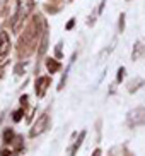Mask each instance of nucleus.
<instances>
[{
    "label": "nucleus",
    "instance_id": "obj_1",
    "mask_svg": "<svg viewBox=\"0 0 145 156\" xmlns=\"http://www.w3.org/2000/svg\"><path fill=\"white\" fill-rule=\"evenodd\" d=\"M32 7H34V0H17V12L14 16L12 21V31L19 33L21 29V24L24 23V19L31 14Z\"/></svg>",
    "mask_w": 145,
    "mask_h": 156
},
{
    "label": "nucleus",
    "instance_id": "obj_2",
    "mask_svg": "<svg viewBox=\"0 0 145 156\" xmlns=\"http://www.w3.org/2000/svg\"><path fill=\"white\" fill-rule=\"evenodd\" d=\"M128 120V125H140L145 122V108H142V106H138V108H133L130 113H128L126 117Z\"/></svg>",
    "mask_w": 145,
    "mask_h": 156
},
{
    "label": "nucleus",
    "instance_id": "obj_3",
    "mask_svg": "<svg viewBox=\"0 0 145 156\" xmlns=\"http://www.w3.org/2000/svg\"><path fill=\"white\" fill-rule=\"evenodd\" d=\"M48 122H50V119H48V113H43L39 119L36 120V124L32 125V129H31V132H29V136H31V137H36V136L43 134L46 129H48Z\"/></svg>",
    "mask_w": 145,
    "mask_h": 156
},
{
    "label": "nucleus",
    "instance_id": "obj_4",
    "mask_svg": "<svg viewBox=\"0 0 145 156\" xmlns=\"http://www.w3.org/2000/svg\"><path fill=\"white\" fill-rule=\"evenodd\" d=\"M10 50V38L5 31L0 33V57H5Z\"/></svg>",
    "mask_w": 145,
    "mask_h": 156
},
{
    "label": "nucleus",
    "instance_id": "obj_5",
    "mask_svg": "<svg viewBox=\"0 0 145 156\" xmlns=\"http://www.w3.org/2000/svg\"><path fill=\"white\" fill-rule=\"evenodd\" d=\"M145 55V46L142 41H137L135 46H133V51H132V60L137 62V60H140L142 57Z\"/></svg>",
    "mask_w": 145,
    "mask_h": 156
},
{
    "label": "nucleus",
    "instance_id": "obj_6",
    "mask_svg": "<svg viewBox=\"0 0 145 156\" xmlns=\"http://www.w3.org/2000/svg\"><path fill=\"white\" fill-rule=\"evenodd\" d=\"M48 83H50V79H48V77H38V81H36V93L39 94V96L45 94Z\"/></svg>",
    "mask_w": 145,
    "mask_h": 156
},
{
    "label": "nucleus",
    "instance_id": "obj_7",
    "mask_svg": "<svg viewBox=\"0 0 145 156\" xmlns=\"http://www.w3.org/2000/svg\"><path fill=\"white\" fill-rule=\"evenodd\" d=\"M46 48H48V33L46 29H43V41H41V48H39V55H45Z\"/></svg>",
    "mask_w": 145,
    "mask_h": 156
},
{
    "label": "nucleus",
    "instance_id": "obj_8",
    "mask_svg": "<svg viewBox=\"0 0 145 156\" xmlns=\"http://www.w3.org/2000/svg\"><path fill=\"white\" fill-rule=\"evenodd\" d=\"M46 67H48V70H50V72L53 74V72H56V70L60 69V64L56 62V60L50 58V60H46Z\"/></svg>",
    "mask_w": 145,
    "mask_h": 156
},
{
    "label": "nucleus",
    "instance_id": "obj_9",
    "mask_svg": "<svg viewBox=\"0 0 145 156\" xmlns=\"http://www.w3.org/2000/svg\"><path fill=\"white\" fill-rule=\"evenodd\" d=\"M84 137H86V132H82V134H80V137H79V141L75 142V146H73V149H72V156L75 154V151H77L79 147H80V144H82V139H84Z\"/></svg>",
    "mask_w": 145,
    "mask_h": 156
},
{
    "label": "nucleus",
    "instance_id": "obj_10",
    "mask_svg": "<svg viewBox=\"0 0 145 156\" xmlns=\"http://www.w3.org/2000/svg\"><path fill=\"white\" fill-rule=\"evenodd\" d=\"M118 28H120V33H123V29H125V14H121V16H120Z\"/></svg>",
    "mask_w": 145,
    "mask_h": 156
},
{
    "label": "nucleus",
    "instance_id": "obj_11",
    "mask_svg": "<svg viewBox=\"0 0 145 156\" xmlns=\"http://www.w3.org/2000/svg\"><path fill=\"white\" fill-rule=\"evenodd\" d=\"M123 72H125V69L121 67V69L118 70V76H116V81H118V83H121V81H123Z\"/></svg>",
    "mask_w": 145,
    "mask_h": 156
},
{
    "label": "nucleus",
    "instance_id": "obj_12",
    "mask_svg": "<svg viewBox=\"0 0 145 156\" xmlns=\"http://www.w3.org/2000/svg\"><path fill=\"white\" fill-rule=\"evenodd\" d=\"M21 115H22V112H15V115H14V120H15V122H19V120H21Z\"/></svg>",
    "mask_w": 145,
    "mask_h": 156
},
{
    "label": "nucleus",
    "instance_id": "obj_13",
    "mask_svg": "<svg viewBox=\"0 0 145 156\" xmlns=\"http://www.w3.org/2000/svg\"><path fill=\"white\" fill-rule=\"evenodd\" d=\"M4 137H5V141H9V139L12 137V132H10V130H7V132H5V136H4Z\"/></svg>",
    "mask_w": 145,
    "mask_h": 156
},
{
    "label": "nucleus",
    "instance_id": "obj_14",
    "mask_svg": "<svg viewBox=\"0 0 145 156\" xmlns=\"http://www.w3.org/2000/svg\"><path fill=\"white\" fill-rule=\"evenodd\" d=\"M22 67H24L22 64H21V65H17V67H15V74H17V76H19V74H21V70H22Z\"/></svg>",
    "mask_w": 145,
    "mask_h": 156
},
{
    "label": "nucleus",
    "instance_id": "obj_15",
    "mask_svg": "<svg viewBox=\"0 0 145 156\" xmlns=\"http://www.w3.org/2000/svg\"><path fill=\"white\" fill-rule=\"evenodd\" d=\"M92 156H101V149H96L94 154H92Z\"/></svg>",
    "mask_w": 145,
    "mask_h": 156
},
{
    "label": "nucleus",
    "instance_id": "obj_16",
    "mask_svg": "<svg viewBox=\"0 0 145 156\" xmlns=\"http://www.w3.org/2000/svg\"><path fill=\"white\" fill-rule=\"evenodd\" d=\"M72 26H73V21H70V23L67 24V29H72Z\"/></svg>",
    "mask_w": 145,
    "mask_h": 156
},
{
    "label": "nucleus",
    "instance_id": "obj_17",
    "mask_svg": "<svg viewBox=\"0 0 145 156\" xmlns=\"http://www.w3.org/2000/svg\"><path fill=\"white\" fill-rule=\"evenodd\" d=\"M2 156H10L9 151H2Z\"/></svg>",
    "mask_w": 145,
    "mask_h": 156
}]
</instances>
